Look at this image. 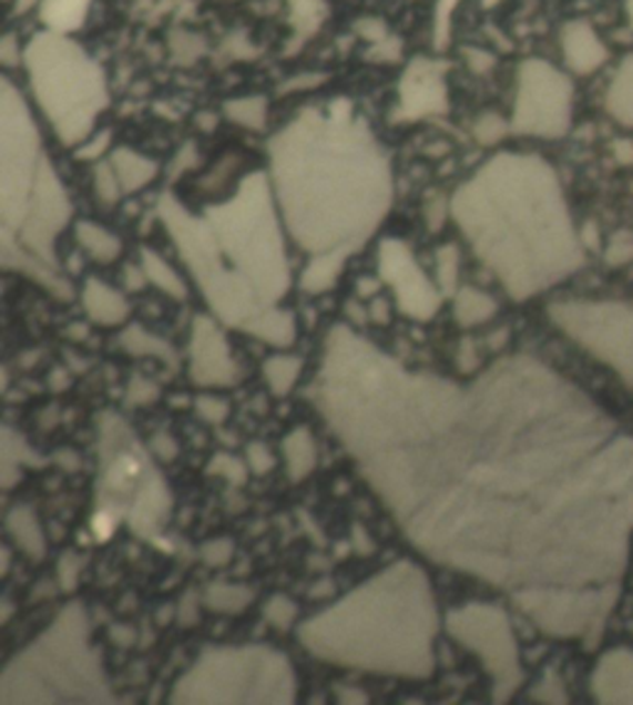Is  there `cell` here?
Masks as SVG:
<instances>
[{
    "label": "cell",
    "instance_id": "52a82bcc",
    "mask_svg": "<svg viewBox=\"0 0 633 705\" xmlns=\"http://www.w3.org/2000/svg\"><path fill=\"white\" fill-rule=\"evenodd\" d=\"M100 436L102 508L114 518L122 515L139 535H159L171 512L166 483L116 416H102Z\"/></svg>",
    "mask_w": 633,
    "mask_h": 705
},
{
    "label": "cell",
    "instance_id": "7402d4cb",
    "mask_svg": "<svg viewBox=\"0 0 633 705\" xmlns=\"http://www.w3.org/2000/svg\"><path fill=\"white\" fill-rule=\"evenodd\" d=\"M305 361L303 357L293 355H275L263 365L265 381L275 397H287L289 391L295 389V384L299 381V374H303Z\"/></svg>",
    "mask_w": 633,
    "mask_h": 705
},
{
    "label": "cell",
    "instance_id": "4dcf8cb0",
    "mask_svg": "<svg viewBox=\"0 0 633 705\" xmlns=\"http://www.w3.org/2000/svg\"><path fill=\"white\" fill-rule=\"evenodd\" d=\"M196 411H198V416H201L203 421L223 423L225 419H228L231 406H228V401L221 399V397H198Z\"/></svg>",
    "mask_w": 633,
    "mask_h": 705
},
{
    "label": "cell",
    "instance_id": "e575fe53",
    "mask_svg": "<svg viewBox=\"0 0 633 705\" xmlns=\"http://www.w3.org/2000/svg\"><path fill=\"white\" fill-rule=\"evenodd\" d=\"M80 568L82 562L78 554H64V558L60 560V568H58V574H60V582L68 592L74 590V584H78V576H80Z\"/></svg>",
    "mask_w": 633,
    "mask_h": 705
},
{
    "label": "cell",
    "instance_id": "836d02e7",
    "mask_svg": "<svg viewBox=\"0 0 633 705\" xmlns=\"http://www.w3.org/2000/svg\"><path fill=\"white\" fill-rule=\"evenodd\" d=\"M248 463H251V468L255 470L257 476H265V473H270V470L275 468V456L267 451V446L253 443L248 448Z\"/></svg>",
    "mask_w": 633,
    "mask_h": 705
},
{
    "label": "cell",
    "instance_id": "9a60e30c",
    "mask_svg": "<svg viewBox=\"0 0 633 705\" xmlns=\"http://www.w3.org/2000/svg\"><path fill=\"white\" fill-rule=\"evenodd\" d=\"M562 50L566 65L579 74H592L594 70L602 68L609 58L606 45L599 40L596 30L589 25L586 20H574V23L564 28Z\"/></svg>",
    "mask_w": 633,
    "mask_h": 705
},
{
    "label": "cell",
    "instance_id": "d6a6232c",
    "mask_svg": "<svg viewBox=\"0 0 633 705\" xmlns=\"http://www.w3.org/2000/svg\"><path fill=\"white\" fill-rule=\"evenodd\" d=\"M233 558V542L231 540H213L203 548V562L211 568H223Z\"/></svg>",
    "mask_w": 633,
    "mask_h": 705
},
{
    "label": "cell",
    "instance_id": "74e56055",
    "mask_svg": "<svg viewBox=\"0 0 633 705\" xmlns=\"http://www.w3.org/2000/svg\"><path fill=\"white\" fill-rule=\"evenodd\" d=\"M458 367L463 374H470L478 367V351L473 347V341H463V347L458 351Z\"/></svg>",
    "mask_w": 633,
    "mask_h": 705
},
{
    "label": "cell",
    "instance_id": "ffe728a7",
    "mask_svg": "<svg viewBox=\"0 0 633 705\" xmlns=\"http://www.w3.org/2000/svg\"><path fill=\"white\" fill-rule=\"evenodd\" d=\"M74 233H78V243L82 245L84 253L96 263H114L122 255V241L106 228L96 226V223L80 221Z\"/></svg>",
    "mask_w": 633,
    "mask_h": 705
},
{
    "label": "cell",
    "instance_id": "83f0119b",
    "mask_svg": "<svg viewBox=\"0 0 633 705\" xmlns=\"http://www.w3.org/2000/svg\"><path fill=\"white\" fill-rule=\"evenodd\" d=\"M265 616L267 622H270L275 629H289L295 624L297 619V604L293 600H287V596H273L270 604L265 606Z\"/></svg>",
    "mask_w": 633,
    "mask_h": 705
},
{
    "label": "cell",
    "instance_id": "f1b7e54d",
    "mask_svg": "<svg viewBox=\"0 0 633 705\" xmlns=\"http://www.w3.org/2000/svg\"><path fill=\"white\" fill-rule=\"evenodd\" d=\"M94 188H96V196H100L104 203H114L116 198H120L122 184H120V176H116L114 166H106V164L96 166Z\"/></svg>",
    "mask_w": 633,
    "mask_h": 705
},
{
    "label": "cell",
    "instance_id": "8fae6325",
    "mask_svg": "<svg viewBox=\"0 0 633 705\" xmlns=\"http://www.w3.org/2000/svg\"><path fill=\"white\" fill-rule=\"evenodd\" d=\"M572 120V84L560 70L542 60H530L520 72V94L514 106V130L534 136H562Z\"/></svg>",
    "mask_w": 633,
    "mask_h": 705
},
{
    "label": "cell",
    "instance_id": "b9f144b4",
    "mask_svg": "<svg viewBox=\"0 0 633 705\" xmlns=\"http://www.w3.org/2000/svg\"><path fill=\"white\" fill-rule=\"evenodd\" d=\"M626 10H629V18H631V23H633V0H626Z\"/></svg>",
    "mask_w": 633,
    "mask_h": 705
},
{
    "label": "cell",
    "instance_id": "60d3db41",
    "mask_svg": "<svg viewBox=\"0 0 633 705\" xmlns=\"http://www.w3.org/2000/svg\"><path fill=\"white\" fill-rule=\"evenodd\" d=\"M614 149H616V159L621 164H633V144L631 142H626L624 139V142H616Z\"/></svg>",
    "mask_w": 633,
    "mask_h": 705
},
{
    "label": "cell",
    "instance_id": "603a6c76",
    "mask_svg": "<svg viewBox=\"0 0 633 705\" xmlns=\"http://www.w3.org/2000/svg\"><path fill=\"white\" fill-rule=\"evenodd\" d=\"M112 166L116 171V176H120V184L124 191L144 188L149 181L156 176V164H152L149 159L139 156L134 152H129V149H120V152L114 154Z\"/></svg>",
    "mask_w": 633,
    "mask_h": 705
},
{
    "label": "cell",
    "instance_id": "7c38bea8",
    "mask_svg": "<svg viewBox=\"0 0 633 705\" xmlns=\"http://www.w3.org/2000/svg\"><path fill=\"white\" fill-rule=\"evenodd\" d=\"M381 275L394 287L396 300L406 315L414 319H428L441 307V295L428 283V277L414 263L409 248L399 241L381 245Z\"/></svg>",
    "mask_w": 633,
    "mask_h": 705
},
{
    "label": "cell",
    "instance_id": "44dd1931",
    "mask_svg": "<svg viewBox=\"0 0 633 705\" xmlns=\"http://www.w3.org/2000/svg\"><path fill=\"white\" fill-rule=\"evenodd\" d=\"M453 313L463 327H476L488 323V319L498 313V303L492 300L490 295L476 290V287H463V290L456 295Z\"/></svg>",
    "mask_w": 633,
    "mask_h": 705
},
{
    "label": "cell",
    "instance_id": "6da1fadb",
    "mask_svg": "<svg viewBox=\"0 0 633 705\" xmlns=\"http://www.w3.org/2000/svg\"><path fill=\"white\" fill-rule=\"evenodd\" d=\"M317 406L418 550L502 590L614 584L633 532V436L532 357L476 381L409 371L347 327Z\"/></svg>",
    "mask_w": 633,
    "mask_h": 705
},
{
    "label": "cell",
    "instance_id": "ba28073f",
    "mask_svg": "<svg viewBox=\"0 0 633 705\" xmlns=\"http://www.w3.org/2000/svg\"><path fill=\"white\" fill-rule=\"evenodd\" d=\"M550 319L633 387V305L616 300L554 303Z\"/></svg>",
    "mask_w": 633,
    "mask_h": 705
},
{
    "label": "cell",
    "instance_id": "30bf717a",
    "mask_svg": "<svg viewBox=\"0 0 633 705\" xmlns=\"http://www.w3.org/2000/svg\"><path fill=\"white\" fill-rule=\"evenodd\" d=\"M619 584L534 586L514 592V602L544 634L557 638L596 636L616 602Z\"/></svg>",
    "mask_w": 633,
    "mask_h": 705
},
{
    "label": "cell",
    "instance_id": "3957f363",
    "mask_svg": "<svg viewBox=\"0 0 633 705\" xmlns=\"http://www.w3.org/2000/svg\"><path fill=\"white\" fill-rule=\"evenodd\" d=\"M438 606L431 582L414 562H396L345 600L299 626L317 658L339 666L428 678L436 666Z\"/></svg>",
    "mask_w": 633,
    "mask_h": 705
},
{
    "label": "cell",
    "instance_id": "4316f807",
    "mask_svg": "<svg viewBox=\"0 0 633 705\" xmlns=\"http://www.w3.org/2000/svg\"><path fill=\"white\" fill-rule=\"evenodd\" d=\"M25 456H32V453L28 451L23 436H16L6 426L3 429V478H6L3 483H6V488L13 486V466L25 463L28 461Z\"/></svg>",
    "mask_w": 633,
    "mask_h": 705
},
{
    "label": "cell",
    "instance_id": "d6986e66",
    "mask_svg": "<svg viewBox=\"0 0 633 705\" xmlns=\"http://www.w3.org/2000/svg\"><path fill=\"white\" fill-rule=\"evenodd\" d=\"M606 110L619 124L633 126V55L616 70L606 92Z\"/></svg>",
    "mask_w": 633,
    "mask_h": 705
},
{
    "label": "cell",
    "instance_id": "484cf974",
    "mask_svg": "<svg viewBox=\"0 0 633 705\" xmlns=\"http://www.w3.org/2000/svg\"><path fill=\"white\" fill-rule=\"evenodd\" d=\"M253 602V590L238 584H213L206 592V604L213 612L238 614Z\"/></svg>",
    "mask_w": 633,
    "mask_h": 705
},
{
    "label": "cell",
    "instance_id": "ab89813d",
    "mask_svg": "<svg viewBox=\"0 0 633 705\" xmlns=\"http://www.w3.org/2000/svg\"><path fill=\"white\" fill-rule=\"evenodd\" d=\"M371 319H374V323H379V325H389V319H391L389 303H386V300H374Z\"/></svg>",
    "mask_w": 633,
    "mask_h": 705
},
{
    "label": "cell",
    "instance_id": "9c48e42d",
    "mask_svg": "<svg viewBox=\"0 0 633 705\" xmlns=\"http://www.w3.org/2000/svg\"><path fill=\"white\" fill-rule=\"evenodd\" d=\"M448 632L460 646L480 658L486 666L492 686V696L498 701L510 698L520 688L524 678L520 666V651L518 638L510 626L508 614L496 604H468L463 609H453L448 614Z\"/></svg>",
    "mask_w": 633,
    "mask_h": 705
},
{
    "label": "cell",
    "instance_id": "4fadbf2b",
    "mask_svg": "<svg viewBox=\"0 0 633 705\" xmlns=\"http://www.w3.org/2000/svg\"><path fill=\"white\" fill-rule=\"evenodd\" d=\"M188 374L198 387H233L238 365L233 361L228 339L208 317H196L188 345Z\"/></svg>",
    "mask_w": 633,
    "mask_h": 705
},
{
    "label": "cell",
    "instance_id": "f546056e",
    "mask_svg": "<svg viewBox=\"0 0 633 705\" xmlns=\"http://www.w3.org/2000/svg\"><path fill=\"white\" fill-rule=\"evenodd\" d=\"M208 470H211L213 476L225 478L233 486L245 483V466L238 461V458H233V456H216L211 461Z\"/></svg>",
    "mask_w": 633,
    "mask_h": 705
},
{
    "label": "cell",
    "instance_id": "cb8c5ba5",
    "mask_svg": "<svg viewBox=\"0 0 633 705\" xmlns=\"http://www.w3.org/2000/svg\"><path fill=\"white\" fill-rule=\"evenodd\" d=\"M142 268L149 277V283H154L159 290H164L166 295L176 297V300H184L186 297V285L184 280H181L178 273L171 268V265L161 258V255H156L154 251H144L142 253Z\"/></svg>",
    "mask_w": 633,
    "mask_h": 705
},
{
    "label": "cell",
    "instance_id": "5b68a950",
    "mask_svg": "<svg viewBox=\"0 0 633 705\" xmlns=\"http://www.w3.org/2000/svg\"><path fill=\"white\" fill-rule=\"evenodd\" d=\"M64 701H110L82 604L64 606L45 634L13 656L0 678V703Z\"/></svg>",
    "mask_w": 633,
    "mask_h": 705
},
{
    "label": "cell",
    "instance_id": "ac0fdd59",
    "mask_svg": "<svg viewBox=\"0 0 633 705\" xmlns=\"http://www.w3.org/2000/svg\"><path fill=\"white\" fill-rule=\"evenodd\" d=\"M6 528L10 532V538L16 540V544L23 550L30 560H42L45 558V535H42V528L35 518V512L25 505H16L8 512Z\"/></svg>",
    "mask_w": 633,
    "mask_h": 705
},
{
    "label": "cell",
    "instance_id": "d590c367",
    "mask_svg": "<svg viewBox=\"0 0 633 705\" xmlns=\"http://www.w3.org/2000/svg\"><path fill=\"white\" fill-rule=\"evenodd\" d=\"M156 387L152 381L146 379H134L132 381V389H129V399H132V403H149L156 399Z\"/></svg>",
    "mask_w": 633,
    "mask_h": 705
},
{
    "label": "cell",
    "instance_id": "2e32d148",
    "mask_svg": "<svg viewBox=\"0 0 633 705\" xmlns=\"http://www.w3.org/2000/svg\"><path fill=\"white\" fill-rule=\"evenodd\" d=\"M82 303L92 323L102 327L122 325L129 315V303L124 300V295L114 290V287L104 285L102 280H96V277H90L88 285H84Z\"/></svg>",
    "mask_w": 633,
    "mask_h": 705
},
{
    "label": "cell",
    "instance_id": "7a4b0ae2",
    "mask_svg": "<svg viewBox=\"0 0 633 705\" xmlns=\"http://www.w3.org/2000/svg\"><path fill=\"white\" fill-rule=\"evenodd\" d=\"M453 213L514 300H528L582 265L560 178L538 156L492 159L458 191Z\"/></svg>",
    "mask_w": 633,
    "mask_h": 705
},
{
    "label": "cell",
    "instance_id": "d4e9b609",
    "mask_svg": "<svg viewBox=\"0 0 633 705\" xmlns=\"http://www.w3.org/2000/svg\"><path fill=\"white\" fill-rule=\"evenodd\" d=\"M122 347L134 357H159L164 361H174V349L156 335H149L142 327H129L122 335Z\"/></svg>",
    "mask_w": 633,
    "mask_h": 705
},
{
    "label": "cell",
    "instance_id": "8d00e7d4",
    "mask_svg": "<svg viewBox=\"0 0 633 705\" xmlns=\"http://www.w3.org/2000/svg\"><path fill=\"white\" fill-rule=\"evenodd\" d=\"M456 270H458V255L453 248H443L441 253V283L448 287L450 283L456 280Z\"/></svg>",
    "mask_w": 633,
    "mask_h": 705
},
{
    "label": "cell",
    "instance_id": "8992f818",
    "mask_svg": "<svg viewBox=\"0 0 633 705\" xmlns=\"http://www.w3.org/2000/svg\"><path fill=\"white\" fill-rule=\"evenodd\" d=\"M295 673L270 646H218L203 651L176 683L174 703H293Z\"/></svg>",
    "mask_w": 633,
    "mask_h": 705
},
{
    "label": "cell",
    "instance_id": "e0dca14e",
    "mask_svg": "<svg viewBox=\"0 0 633 705\" xmlns=\"http://www.w3.org/2000/svg\"><path fill=\"white\" fill-rule=\"evenodd\" d=\"M283 456L289 480H295V483L305 480L317 466V443L313 431L307 426H297L295 431H289L283 441Z\"/></svg>",
    "mask_w": 633,
    "mask_h": 705
},
{
    "label": "cell",
    "instance_id": "277c9868",
    "mask_svg": "<svg viewBox=\"0 0 633 705\" xmlns=\"http://www.w3.org/2000/svg\"><path fill=\"white\" fill-rule=\"evenodd\" d=\"M275 191L297 243L321 255H345L379 226L389 206V171L364 144H325L315 154L275 152Z\"/></svg>",
    "mask_w": 633,
    "mask_h": 705
},
{
    "label": "cell",
    "instance_id": "5bb4252c",
    "mask_svg": "<svg viewBox=\"0 0 633 705\" xmlns=\"http://www.w3.org/2000/svg\"><path fill=\"white\" fill-rule=\"evenodd\" d=\"M592 693L599 703H633V651L614 648L599 658L592 673Z\"/></svg>",
    "mask_w": 633,
    "mask_h": 705
},
{
    "label": "cell",
    "instance_id": "1f68e13d",
    "mask_svg": "<svg viewBox=\"0 0 633 705\" xmlns=\"http://www.w3.org/2000/svg\"><path fill=\"white\" fill-rule=\"evenodd\" d=\"M606 260L609 265H624L629 260H633V235L631 233H616L611 238L609 248H606Z\"/></svg>",
    "mask_w": 633,
    "mask_h": 705
},
{
    "label": "cell",
    "instance_id": "f35d334b",
    "mask_svg": "<svg viewBox=\"0 0 633 705\" xmlns=\"http://www.w3.org/2000/svg\"><path fill=\"white\" fill-rule=\"evenodd\" d=\"M154 451H156L159 458H164V461H171V458L178 453V446H176L174 438L166 436V433H161V436L154 438Z\"/></svg>",
    "mask_w": 633,
    "mask_h": 705
}]
</instances>
